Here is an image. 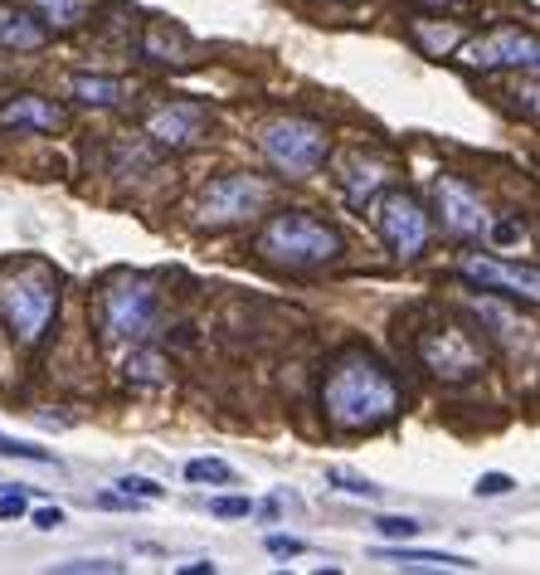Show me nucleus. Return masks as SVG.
<instances>
[{"mask_svg":"<svg viewBox=\"0 0 540 575\" xmlns=\"http://www.w3.org/2000/svg\"><path fill=\"white\" fill-rule=\"evenodd\" d=\"M463 278L492 288V293H516L526 303H536V288H540L536 269H516V264H502V259H463Z\"/></svg>","mask_w":540,"mask_h":575,"instance_id":"nucleus-11","label":"nucleus"},{"mask_svg":"<svg viewBox=\"0 0 540 575\" xmlns=\"http://www.w3.org/2000/svg\"><path fill=\"white\" fill-rule=\"evenodd\" d=\"M151 317H156L151 278H142V273L112 278L108 293H103V327H108L112 342H142L151 332Z\"/></svg>","mask_w":540,"mask_h":575,"instance_id":"nucleus-6","label":"nucleus"},{"mask_svg":"<svg viewBox=\"0 0 540 575\" xmlns=\"http://www.w3.org/2000/svg\"><path fill=\"white\" fill-rule=\"evenodd\" d=\"M268 181H258L249 171H234V176H215L200 200H195V225L205 230H229V225H244L253 220L263 205H268Z\"/></svg>","mask_w":540,"mask_h":575,"instance_id":"nucleus-4","label":"nucleus"},{"mask_svg":"<svg viewBox=\"0 0 540 575\" xmlns=\"http://www.w3.org/2000/svg\"><path fill=\"white\" fill-rule=\"evenodd\" d=\"M419 356H424V366H429L438 381H472V376L482 371L477 346H472L458 327H433V332H424Z\"/></svg>","mask_w":540,"mask_h":575,"instance_id":"nucleus-8","label":"nucleus"},{"mask_svg":"<svg viewBox=\"0 0 540 575\" xmlns=\"http://www.w3.org/2000/svg\"><path fill=\"white\" fill-rule=\"evenodd\" d=\"M117 488H122V498H146V502L161 498V483H151V478H122Z\"/></svg>","mask_w":540,"mask_h":575,"instance_id":"nucleus-24","label":"nucleus"},{"mask_svg":"<svg viewBox=\"0 0 540 575\" xmlns=\"http://www.w3.org/2000/svg\"><path fill=\"white\" fill-rule=\"evenodd\" d=\"M59 571H117V561H64Z\"/></svg>","mask_w":540,"mask_h":575,"instance_id":"nucleus-30","label":"nucleus"},{"mask_svg":"<svg viewBox=\"0 0 540 575\" xmlns=\"http://www.w3.org/2000/svg\"><path fill=\"white\" fill-rule=\"evenodd\" d=\"M268 551H273V556H302V541L297 537H268Z\"/></svg>","mask_w":540,"mask_h":575,"instance_id":"nucleus-29","label":"nucleus"},{"mask_svg":"<svg viewBox=\"0 0 540 575\" xmlns=\"http://www.w3.org/2000/svg\"><path fill=\"white\" fill-rule=\"evenodd\" d=\"M0 517H25V498H0Z\"/></svg>","mask_w":540,"mask_h":575,"instance_id":"nucleus-32","label":"nucleus"},{"mask_svg":"<svg viewBox=\"0 0 540 575\" xmlns=\"http://www.w3.org/2000/svg\"><path fill=\"white\" fill-rule=\"evenodd\" d=\"M39 10V20L49 25V30H73V25H83V15H88V0H30Z\"/></svg>","mask_w":540,"mask_h":575,"instance_id":"nucleus-18","label":"nucleus"},{"mask_svg":"<svg viewBox=\"0 0 540 575\" xmlns=\"http://www.w3.org/2000/svg\"><path fill=\"white\" fill-rule=\"evenodd\" d=\"M385 161H375V156H360L351 152L346 161H341V171H336V181H341V195H346V205L351 210H365V200L385 186Z\"/></svg>","mask_w":540,"mask_h":575,"instance_id":"nucleus-14","label":"nucleus"},{"mask_svg":"<svg viewBox=\"0 0 540 575\" xmlns=\"http://www.w3.org/2000/svg\"><path fill=\"white\" fill-rule=\"evenodd\" d=\"M424 5H458V0H424Z\"/></svg>","mask_w":540,"mask_h":575,"instance_id":"nucleus-34","label":"nucleus"},{"mask_svg":"<svg viewBox=\"0 0 540 575\" xmlns=\"http://www.w3.org/2000/svg\"><path fill=\"white\" fill-rule=\"evenodd\" d=\"M122 376L132 385H166V361L156 351H132L127 366H122Z\"/></svg>","mask_w":540,"mask_h":575,"instance_id":"nucleus-19","label":"nucleus"},{"mask_svg":"<svg viewBox=\"0 0 540 575\" xmlns=\"http://www.w3.org/2000/svg\"><path fill=\"white\" fill-rule=\"evenodd\" d=\"M375 527H380V537H395V541H414V537H419V522H414V517H380Z\"/></svg>","mask_w":540,"mask_h":575,"instance_id":"nucleus-22","label":"nucleus"},{"mask_svg":"<svg viewBox=\"0 0 540 575\" xmlns=\"http://www.w3.org/2000/svg\"><path fill=\"white\" fill-rule=\"evenodd\" d=\"M185 478H190V483H234V468H229V463L224 459H190L185 463Z\"/></svg>","mask_w":540,"mask_h":575,"instance_id":"nucleus-21","label":"nucleus"},{"mask_svg":"<svg viewBox=\"0 0 540 575\" xmlns=\"http://www.w3.org/2000/svg\"><path fill=\"white\" fill-rule=\"evenodd\" d=\"M258 254L278 269H317V264H331L341 254V234L312 220V215H273L263 234H258Z\"/></svg>","mask_w":540,"mask_h":575,"instance_id":"nucleus-2","label":"nucleus"},{"mask_svg":"<svg viewBox=\"0 0 540 575\" xmlns=\"http://www.w3.org/2000/svg\"><path fill=\"white\" fill-rule=\"evenodd\" d=\"M0 454H10V459H30V463H54L49 449H35V444H15V439H5L0 434Z\"/></svg>","mask_w":540,"mask_h":575,"instance_id":"nucleus-23","label":"nucleus"},{"mask_svg":"<svg viewBox=\"0 0 540 575\" xmlns=\"http://www.w3.org/2000/svg\"><path fill=\"white\" fill-rule=\"evenodd\" d=\"M380 561H390L399 571H472L468 556H438V551H380Z\"/></svg>","mask_w":540,"mask_h":575,"instance_id":"nucleus-15","label":"nucleus"},{"mask_svg":"<svg viewBox=\"0 0 540 575\" xmlns=\"http://www.w3.org/2000/svg\"><path fill=\"white\" fill-rule=\"evenodd\" d=\"M35 527H39V532H54V527H64V512H59V507H39V512H35Z\"/></svg>","mask_w":540,"mask_h":575,"instance_id":"nucleus-28","label":"nucleus"},{"mask_svg":"<svg viewBox=\"0 0 540 575\" xmlns=\"http://www.w3.org/2000/svg\"><path fill=\"white\" fill-rule=\"evenodd\" d=\"M0 312H5V332L20 346L44 342V332H49L54 317H59V283L44 269L10 273V278L0 283Z\"/></svg>","mask_w":540,"mask_h":575,"instance_id":"nucleus-3","label":"nucleus"},{"mask_svg":"<svg viewBox=\"0 0 540 575\" xmlns=\"http://www.w3.org/2000/svg\"><path fill=\"white\" fill-rule=\"evenodd\" d=\"M536 54H540L536 35H531V30H516V25L463 44V64H468V69H536Z\"/></svg>","mask_w":540,"mask_h":575,"instance_id":"nucleus-7","label":"nucleus"},{"mask_svg":"<svg viewBox=\"0 0 540 575\" xmlns=\"http://www.w3.org/2000/svg\"><path fill=\"white\" fill-rule=\"evenodd\" d=\"M322 405H326V420L336 424L341 434H360V429H375V424L395 420L399 385L380 361L351 351V356H341L326 371Z\"/></svg>","mask_w":540,"mask_h":575,"instance_id":"nucleus-1","label":"nucleus"},{"mask_svg":"<svg viewBox=\"0 0 540 575\" xmlns=\"http://www.w3.org/2000/svg\"><path fill=\"white\" fill-rule=\"evenodd\" d=\"M69 117L59 103H49V98H39V93H25V98H15V103H5L0 108V132H59Z\"/></svg>","mask_w":540,"mask_h":575,"instance_id":"nucleus-12","label":"nucleus"},{"mask_svg":"<svg viewBox=\"0 0 540 575\" xmlns=\"http://www.w3.org/2000/svg\"><path fill=\"white\" fill-rule=\"evenodd\" d=\"M433 200H438V220H443V230L453 234V239H477V234L487 230V210H482V200L472 186H463L458 176H438L433 181Z\"/></svg>","mask_w":540,"mask_h":575,"instance_id":"nucleus-10","label":"nucleus"},{"mask_svg":"<svg viewBox=\"0 0 540 575\" xmlns=\"http://www.w3.org/2000/svg\"><path fill=\"white\" fill-rule=\"evenodd\" d=\"M511 488H516V483H511L506 473H482V478H477V498H502Z\"/></svg>","mask_w":540,"mask_h":575,"instance_id":"nucleus-25","label":"nucleus"},{"mask_svg":"<svg viewBox=\"0 0 540 575\" xmlns=\"http://www.w3.org/2000/svg\"><path fill=\"white\" fill-rule=\"evenodd\" d=\"M44 39H49V30L35 25L30 15H5V25H0V44L15 49V54H35Z\"/></svg>","mask_w":540,"mask_h":575,"instance_id":"nucleus-16","label":"nucleus"},{"mask_svg":"<svg viewBox=\"0 0 540 575\" xmlns=\"http://www.w3.org/2000/svg\"><path fill=\"white\" fill-rule=\"evenodd\" d=\"M205 127H210L205 108H190V103H171V108L151 113V122H146V132H151L161 147H190Z\"/></svg>","mask_w":540,"mask_h":575,"instance_id":"nucleus-13","label":"nucleus"},{"mask_svg":"<svg viewBox=\"0 0 540 575\" xmlns=\"http://www.w3.org/2000/svg\"><path fill=\"white\" fill-rule=\"evenodd\" d=\"M380 239L395 249L399 259H419L429 244V215L419 210L414 195H385L380 205Z\"/></svg>","mask_w":540,"mask_h":575,"instance_id":"nucleus-9","label":"nucleus"},{"mask_svg":"<svg viewBox=\"0 0 540 575\" xmlns=\"http://www.w3.org/2000/svg\"><path fill=\"white\" fill-rule=\"evenodd\" d=\"M180 575H215V561H190Z\"/></svg>","mask_w":540,"mask_h":575,"instance_id":"nucleus-33","label":"nucleus"},{"mask_svg":"<svg viewBox=\"0 0 540 575\" xmlns=\"http://www.w3.org/2000/svg\"><path fill=\"white\" fill-rule=\"evenodd\" d=\"M336 488H341V493H356V498H385L375 483H360V478H336Z\"/></svg>","mask_w":540,"mask_h":575,"instance_id":"nucleus-27","label":"nucleus"},{"mask_svg":"<svg viewBox=\"0 0 540 575\" xmlns=\"http://www.w3.org/2000/svg\"><path fill=\"white\" fill-rule=\"evenodd\" d=\"M492 239H497V244H516V239H521V225H516V220H502V225L492 230Z\"/></svg>","mask_w":540,"mask_h":575,"instance_id":"nucleus-31","label":"nucleus"},{"mask_svg":"<svg viewBox=\"0 0 540 575\" xmlns=\"http://www.w3.org/2000/svg\"><path fill=\"white\" fill-rule=\"evenodd\" d=\"M258 147H263V156H268L283 176H297V181H302V176H312V171L322 166L326 132H322V122H312V117H278V122L263 127Z\"/></svg>","mask_w":540,"mask_h":575,"instance_id":"nucleus-5","label":"nucleus"},{"mask_svg":"<svg viewBox=\"0 0 540 575\" xmlns=\"http://www.w3.org/2000/svg\"><path fill=\"white\" fill-rule=\"evenodd\" d=\"M210 512H215V517H249L253 502L249 498H215L210 502Z\"/></svg>","mask_w":540,"mask_h":575,"instance_id":"nucleus-26","label":"nucleus"},{"mask_svg":"<svg viewBox=\"0 0 540 575\" xmlns=\"http://www.w3.org/2000/svg\"><path fill=\"white\" fill-rule=\"evenodd\" d=\"M73 93L83 98V103H93V108H112V103H122V83L117 78H103V74H73Z\"/></svg>","mask_w":540,"mask_h":575,"instance_id":"nucleus-17","label":"nucleus"},{"mask_svg":"<svg viewBox=\"0 0 540 575\" xmlns=\"http://www.w3.org/2000/svg\"><path fill=\"white\" fill-rule=\"evenodd\" d=\"M414 39L424 44V54H443V49L463 44V30H458V25H429V20H414Z\"/></svg>","mask_w":540,"mask_h":575,"instance_id":"nucleus-20","label":"nucleus"}]
</instances>
